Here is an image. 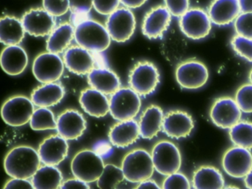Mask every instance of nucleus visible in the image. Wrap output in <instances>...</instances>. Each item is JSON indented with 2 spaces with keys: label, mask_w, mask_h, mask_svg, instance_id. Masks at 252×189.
Listing matches in <instances>:
<instances>
[{
  "label": "nucleus",
  "mask_w": 252,
  "mask_h": 189,
  "mask_svg": "<svg viewBox=\"0 0 252 189\" xmlns=\"http://www.w3.org/2000/svg\"><path fill=\"white\" fill-rule=\"evenodd\" d=\"M38 151L28 146H20L11 149L4 161L5 172L11 177L30 179L41 167Z\"/></svg>",
  "instance_id": "1"
},
{
  "label": "nucleus",
  "mask_w": 252,
  "mask_h": 189,
  "mask_svg": "<svg viewBox=\"0 0 252 189\" xmlns=\"http://www.w3.org/2000/svg\"><path fill=\"white\" fill-rule=\"evenodd\" d=\"M75 40L92 53H101L110 47L112 39L106 27L88 19L75 27Z\"/></svg>",
  "instance_id": "2"
},
{
  "label": "nucleus",
  "mask_w": 252,
  "mask_h": 189,
  "mask_svg": "<svg viewBox=\"0 0 252 189\" xmlns=\"http://www.w3.org/2000/svg\"><path fill=\"white\" fill-rule=\"evenodd\" d=\"M122 168L125 180L132 183L151 178L156 170L152 155L142 149L129 152L122 161Z\"/></svg>",
  "instance_id": "3"
},
{
  "label": "nucleus",
  "mask_w": 252,
  "mask_h": 189,
  "mask_svg": "<svg viewBox=\"0 0 252 189\" xmlns=\"http://www.w3.org/2000/svg\"><path fill=\"white\" fill-rule=\"evenodd\" d=\"M104 166L101 155L88 149L78 152L71 162V171L74 177L88 183L98 180Z\"/></svg>",
  "instance_id": "4"
},
{
  "label": "nucleus",
  "mask_w": 252,
  "mask_h": 189,
  "mask_svg": "<svg viewBox=\"0 0 252 189\" xmlns=\"http://www.w3.org/2000/svg\"><path fill=\"white\" fill-rule=\"evenodd\" d=\"M140 95L132 88H120L110 99V112L119 121L133 119L141 109Z\"/></svg>",
  "instance_id": "5"
},
{
  "label": "nucleus",
  "mask_w": 252,
  "mask_h": 189,
  "mask_svg": "<svg viewBox=\"0 0 252 189\" xmlns=\"http://www.w3.org/2000/svg\"><path fill=\"white\" fill-rule=\"evenodd\" d=\"M155 169L162 175L169 176L179 171L182 164L181 152L175 143L162 140L152 151Z\"/></svg>",
  "instance_id": "6"
},
{
  "label": "nucleus",
  "mask_w": 252,
  "mask_h": 189,
  "mask_svg": "<svg viewBox=\"0 0 252 189\" xmlns=\"http://www.w3.org/2000/svg\"><path fill=\"white\" fill-rule=\"evenodd\" d=\"M159 83L158 69L151 62H139L129 72V86L139 95L151 94L156 91Z\"/></svg>",
  "instance_id": "7"
},
{
  "label": "nucleus",
  "mask_w": 252,
  "mask_h": 189,
  "mask_svg": "<svg viewBox=\"0 0 252 189\" xmlns=\"http://www.w3.org/2000/svg\"><path fill=\"white\" fill-rule=\"evenodd\" d=\"M106 28L113 41L126 42L130 39L136 28L135 15L127 7H119L109 15Z\"/></svg>",
  "instance_id": "8"
},
{
  "label": "nucleus",
  "mask_w": 252,
  "mask_h": 189,
  "mask_svg": "<svg viewBox=\"0 0 252 189\" xmlns=\"http://www.w3.org/2000/svg\"><path fill=\"white\" fill-rule=\"evenodd\" d=\"M177 82L186 90H198L204 87L209 78V69L200 61L190 59L181 62L175 71Z\"/></svg>",
  "instance_id": "9"
},
{
  "label": "nucleus",
  "mask_w": 252,
  "mask_h": 189,
  "mask_svg": "<svg viewBox=\"0 0 252 189\" xmlns=\"http://www.w3.org/2000/svg\"><path fill=\"white\" fill-rule=\"evenodd\" d=\"M32 99L24 95H16L8 99L2 105L1 115L5 124L18 127L30 122L35 111Z\"/></svg>",
  "instance_id": "10"
},
{
  "label": "nucleus",
  "mask_w": 252,
  "mask_h": 189,
  "mask_svg": "<svg viewBox=\"0 0 252 189\" xmlns=\"http://www.w3.org/2000/svg\"><path fill=\"white\" fill-rule=\"evenodd\" d=\"M179 26L181 32L193 40L206 38L212 30V21L209 13L201 8L189 9L180 17Z\"/></svg>",
  "instance_id": "11"
},
{
  "label": "nucleus",
  "mask_w": 252,
  "mask_h": 189,
  "mask_svg": "<svg viewBox=\"0 0 252 189\" xmlns=\"http://www.w3.org/2000/svg\"><path fill=\"white\" fill-rule=\"evenodd\" d=\"M64 61L60 55L48 51L36 56L32 70L39 82L48 84L60 79L64 72Z\"/></svg>",
  "instance_id": "12"
},
{
  "label": "nucleus",
  "mask_w": 252,
  "mask_h": 189,
  "mask_svg": "<svg viewBox=\"0 0 252 189\" xmlns=\"http://www.w3.org/2000/svg\"><path fill=\"white\" fill-rule=\"evenodd\" d=\"M222 165L228 175L245 178L252 168V152L240 146L230 148L222 157Z\"/></svg>",
  "instance_id": "13"
},
{
  "label": "nucleus",
  "mask_w": 252,
  "mask_h": 189,
  "mask_svg": "<svg viewBox=\"0 0 252 189\" xmlns=\"http://www.w3.org/2000/svg\"><path fill=\"white\" fill-rule=\"evenodd\" d=\"M241 109L234 99L222 97L217 99L210 110L212 122L220 128L229 129L240 121Z\"/></svg>",
  "instance_id": "14"
},
{
  "label": "nucleus",
  "mask_w": 252,
  "mask_h": 189,
  "mask_svg": "<svg viewBox=\"0 0 252 189\" xmlns=\"http://www.w3.org/2000/svg\"><path fill=\"white\" fill-rule=\"evenodd\" d=\"M55 16L45 8H32L28 10L22 18L26 32L36 37L49 35L55 29Z\"/></svg>",
  "instance_id": "15"
},
{
  "label": "nucleus",
  "mask_w": 252,
  "mask_h": 189,
  "mask_svg": "<svg viewBox=\"0 0 252 189\" xmlns=\"http://www.w3.org/2000/svg\"><path fill=\"white\" fill-rule=\"evenodd\" d=\"M172 21V14L165 6L153 7L147 12L142 22V32L150 39L162 38Z\"/></svg>",
  "instance_id": "16"
},
{
  "label": "nucleus",
  "mask_w": 252,
  "mask_h": 189,
  "mask_svg": "<svg viewBox=\"0 0 252 189\" xmlns=\"http://www.w3.org/2000/svg\"><path fill=\"white\" fill-rule=\"evenodd\" d=\"M67 140L60 134H54L45 138L39 145L38 153L45 165H60L68 155Z\"/></svg>",
  "instance_id": "17"
},
{
  "label": "nucleus",
  "mask_w": 252,
  "mask_h": 189,
  "mask_svg": "<svg viewBox=\"0 0 252 189\" xmlns=\"http://www.w3.org/2000/svg\"><path fill=\"white\" fill-rule=\"evenodd\" d=\"M63 61L70 72L77 75H85L95 68L94 53L81 47L72 46L64 51Z\"/></svg>",
  "instance_id": "18"
},
{
  "label": "nucleus",
  "mask_w": 252,
  "mask_h": 189,
  "mask_svg": "<svg viewBox=\"0 0 252 189\" xmlns=\"http://www.w3.org/2000/svg\"><path fill=\"white\" fill-rule=\"evenodd\" d=\"M194 127L192 117L188 112L174 110L165 115L162 130L172 138H185L190 135Z\"/></svg>",
  "instance_id": "19"
},
{
  "label": "nucleus",
  "mask_w": 252,
  "mask_h": 189,
  "mask_svg": "<svg viewBox=\"0 0 252 189\" xmlns=\"http://www.w3.org/2000/svg\"><path fill=\"white\" fill-rule=\"evenodd\" d=\"M57 121L58 134L67 140H77L82 137L87 128L85 117L76 109L64 111Z\"/></svg>",
  "instance_id": "20"
},
{
  "label": "nucleus",
  "mask_w": 252,
  "mask_h": 189,
  "mask_svg": "<svg viewBox=\"0 0 252 189\" xmlns=\"http://www.w3.org/2000/svg\"><path fill=\"white\" fill-rule=\"evenodd\" d=\"M79 102L86 113L95 118H102L110 112V100L107 94L94 88H87L81 93Z\"/></svg>",
  "instance_id": "21"
},
{
  "label": "nucleus",
  "mask_w": 252,
  "mask_h": 189,
  "mask_svg": "<svg viewBox=\"0 0 252 189\" xmlns=\"http://www.w3.org/2000/svg\"><path fill=\"white\" fill-rule=\"evenodd\" d=\"M1 66L8 75L15 76L26 70L29 56L24 48L19 45L7 46L1 54Z\"/></svg>",
  "instance_id": "22"
},
{
  "label": "nucleus",
  "mask_w": 252,
  "mask_h": 189,
  "mask_svg": "<svg viewBox=\"0 0 252 189\" xmlns=\"http://www.w3.org/2000/svg\"><path fill=\"white\" fill-rule=\"evenodd\" d=\"M242 13L239 0H214L209 8V16L215 25H229Z\"/></svg>",
  "instance_id": "23"
},
{
  "label": "nucleus",
  "mask_w": 252,
  "mask_h": 189,
  "mask_svg": "<svg viewBox=\"0 0 252 189\" xmlns=\"http://www.w3.org/2000/svg\"><path fill=\"white\" fill-rule=\"evenodd\" d=\"M140 134L139 124L134 120L119 121L109 133V139L113 146L126 148L137 141Z\"/></svg>",
  "instance_id": "24"
},
{
  "label": "nucleus",
  "mask_w": 252,
  "mask_h": 189,
  "mask_svg": "<svg viewBox=\"0 0 252 189\" xmlns=\"http://www.w3.org/2000/svg\"><path fill=\"white\" fill-rule=\"evenodd\" d=\"M88 84L106 94H113L120 89L121 82L116 72L106 67H95L88 73Z\"/></svg>",
  "instance_id": "25"
},
{
  "label": "nucleus",
  "mask_w": 252,
  "mask_h": 189,
  "mask_svg": "<svg viewBox=\"0 0 252 189\" xmlns=\"http://www.w3.org/2000/svg\"><path fill=\"white\" fill-rule=\"evenodd\" d=\"M65 94L64 87L60 83L43 84L33 90L31 99L38 107H51L61 102Z\"/></svg>",
  "instance_id": "26"
},
{
  "label": "nucleus",
  "mask_w": 252,
  "mask_h": 189,
  "mask_svg": "<svg viewBox=\"0 0 252 189\" xmlns=\"http://www.w3.org/2000/svg\"><path fill=\"white\" fill-rule=\"evenodd\" d=\"M163 118V112L160 106H148L143 112L138 123L141 137L150 140L157 136L162 130Z\"/></svg>",
  "instance_id": "27"
},
{
  "label": "nucleus",
  "mask_w": 252,
  "mask_h": 189,
  "mask_svg": "<svg viewBox=\"0 0 252 189\" xmlns=\"http://www.w3.org/2000/svg\"><path fill=\"white\" fill-rule=\"evenodd\" d=\"M225 186L223 175L212 165H202L194 171L192 188L196 189H220Z\"/></svg>",
  "instance_id": "28"
},
{
  "label": "nucleus",
  "mask_w": 252,
  "mask_h": 189,
  "mask_svg": "<svg viewBox=\"0 0 252 189\" xmlns=\"http://www.w3.org/2000/svg\"><path fill=\"white\" fill-rule=\"evenodd\" d=\"M23 22L15 16H5L0 21V40L6 46L17 45L25 38Z\"/></svg>",
  "instance_id": "29"
},
{
  "label": "nucleus",
  "mask_w": 252,
  "mask_h": 189,
  "mask_svg": "<svg viewBox=\"0 0 252 189\" xmlns=\"http://www.w3.org/2000/svg\"><path fill=\"white\" fill-rule=\"evenodd\" d=\"M75 38V28L71 23L61 24L52 31L47 40V50L51 53H60L65 51Z\"/></svg>",
  "instance_id": "30"
},
{
  "label": "nucleus",
  "mask_w": 252,
  "mask_h": 189,
  "mask_svg": "<svg viewBox=\"0 0 252 189\" xmlns=\"http://www.w3.org/2000/svg\"><path fill=\"white\" fill-rule=\"evenodd\" d=\"M160 49L162 54L168 62L177 63L184 58L187 52V44L182 35L176 32H170L165 35Z\"/></svg>",
  "instance_id": "31"
},
{
  "label": "nucleus",
  "mask_w": 252,
  "mask_h": 189,
  "mask_svg": "<svg viewBox=\"0 0 252 189\" xmlns=\"http://www.w3.org/2000/svg\"><path fill=\"white\" fill-rule=\"evenodd\" d=\"M63 176L61 171L54 165H45L40 167L32 177L33 187L36 189H60Z\"/></svg>",
  "instance_id": "32"
},
{
  "label": "nucleus",
  "mask_w": 252,
  "mask_h": 189,
  "mask_svg": "<svg viewBox=\"0 0 252 189\" xmlns=\"http://www.w3.org/2000/svg\"><path fill=\"white\" fill-rule=\"evenodd\" d=\"M229 136L234 146L252 149V123L239 121L229 128Z\"/></svg>",
  "instance_id": "33"
},
{
  "label": "nucleus",
  "mask_w": 252,
  "mask_h": 189,
  "mask_svg": "<svg viewBox=\"0 0 252 189\" xmlns=\"http://www.w3.org/2000/svg\"><path fill=\"white\" fill-rule=\"evenodd\" d=\"M30 126L35 131L57 129V121L51 109L48 107H39L33 112Z\"/></svg>",
  "instance_id": "34"
},
{
  "label": "nucleus",
  "mask_w": 252,
  "mask_h": 189,
  "mask_svg": "<svg viewBox=\"0 0 252 189\" xmlns=\"http://www.w3.org/2000/svg\"><path fill=\"white\" fill-rule=\"evenodd\" d=\"M125 180V174L122 168L113 164H107L102 174L97 180V186L102 189H116L118 185Z\"/></svg>",
  "instance_id": "35"
},
{
  "label": "nucleus",
  "mask_w": 252,
  "mask_h": 189,
  "mask_svg": "<svg viewBox=\"0 0 252 189\" xmlns=\"http://www.w3.org/2000/svg\"><path fill=\"white\" fill-rule=\"evenodd\" d=\"M71 11L70 23L76 27L81 22L89 19V13L94 7V0H69Z\"/></svg>",
  "instance_id": "36"
},
{
  "label": "nucleus",
  "mask_w": 252,
  "mask_h": 189,
  "mask_svg": "<svg viewBox=\"0 0 252 189\" xmlns=\"http://www.w3.org/2000/svg\"><path fill=\"white\" fill-rule=\"evenodd\" d=\"M233 50L237 55L249 62H252V39L243 35L233 37L231 41Z\"/></svg>",
  "instance_id": "37"
},
{
  "label": "nucleus",
  "mask_w": 252,
  "mask_h": 189,
  "mask_svg": "<svg viewBox=\"0 0 252 189\" xmlns=\"http://www.w3.org/2000/svg\"><path fill=\"white\" fill-rule=\"evenodd\" d=\"M235 100L242 112L252 113V84H246L237 90Z\"/></svg>",
  "instance_id": "38"
},
{
  "label": "nucleus",
  "mask_w": 252,
  "mask_h": 189,
  "mask_svg": "<svg viewBox=\"0 0 252 189\" xmlns=\"http://www.w3.org/2000/svg\"><path fill=\"white\" fill-rule=\"evenodd\" d=\"M237 35L252 39V12H242L234 21Z\"/></svg>",
  "instance_id": "39"
},
{
  "label": "nucleus",
  "mask_w": 252,
  "mask_h": 189,
  "mask_svg": "<svg viewBox=\"0 0 252 189\" xmlns=\"http://www.w3.org/2000/svg\"><path fill=\"white\" fill-rule=\"evenodd\" d=\"M162 188L165 189H191V183L187 178V176L182 173H173L170 175L167 176L164 181L163 182Z\"/></svg>",
  "instance_id": "40"
},
{
  "label": "nucleus",
  "mask_w": 252,
  "mask_h": 189,
  "mask_svg": "<svg viewBox=\"0 0 252 189\" xmlns=\"http://www.w3.org/2000/svg\"><path fill=\"white\" fill-rule=\"evenodd\" d=\"M42 5L54 16H62L70 10L69 0H42Z\"/></svg>",
  "instance_id": "41"
},
{
  "label": "nucleus",
  "mask_w": 252,
  "mask_h": 189,
  "mask_svg": "<svg viewBox=\"0 0 252 189\" xmlns=\"http://www.w3.org/2000/svg\"><path fill=\"white\" fill-rule=\"evenodd\" d=\"M121 0H94V7L97 13L101 15H109L119 8Z\"/></svg>",
  "instance_id": "42"
},
{
  "label": "nucleus",
  "mask_w": 252,
  "mask_h": 189,
  "mask_svg": "<svg viewBox=\"0 0 252 189\" xmlns=\"http://www.w3.org/2000/svg\"><path fill=\"white\" fill-rule=\"evenodd\" d=\"M165 7L175 17H181L189 8V0H164Z\"/></svg>",
  "instance_id": "43"
},
{
  "label": "nucleus",
  "mask_w": 252,
  "mask_h": 189,
  "mask_svg": "<svg viewBox=\"0 0 252 189\" xmlns=\"http://www.w3.org/2000/svg\"><path fill=\"white\" fill-rule=\"evenodd\" d=\"M4 189H34L32 181L29 180V179L15 178L12 177V179L8 180L5 183Z\"/></svg>",
  "instance_id": "44"
},
{
  "label": "nucleus",
  "mask_w": 252,
  "mask_h": 189,
  "mask_svg": "<svg viewBox=\"0 0 252 189\" xmlns=\"http://www.w3.org/2000/svg\"><path fill=\"white\" fill-rule=\"evenodd\" d=\"M89 183L80 180V179L75 178L69 179L66 181L63 182L60 189H89Z\"/></svg>",
  "instance_id": "45"
},
{
  "label": "nucleus",
  "mask_w": 252,
  "mask_h": 189,
  "mask_svg": "<svg viewBox=\"0 0 252 189\" xmlns=\"http://www.w3.org/2000/svg\"><path fill=\"white\" fill-rule=\"evenodd\" d=\"M147 0H121V3L127 8H138L144 5Z\"/></svg>",
  "instance_id": "46"
},
{
  "label": "nucleus",
  "mask_w": 252,
  "mask_h": 189,
  "mask_svg": "<svg viewBox=\"0 0 252 189\" xmlns=\"http://www.w3.org/2000/svg\"><path fill=\"white\" fill-rule=\"evenodd\" d=\"M136 189H160V186H158L157 183L154 180H150V179H147V180H144V181L141 182L138 184V186H136Z\"/></svg>",
  "instance_id": "47"
},
{
  "label": "nucleus",
  "mask_w": 252,
  "mask_h": 189,
  "mask_svg": "<svg viewBox=\"0 0 252 189\" xmlns=\"http://www.w3.org/2000/svg\"><path fill=\"white\" fill-rule=\"evenodd\" d=\"M242 12H252V0H239Z\"/></svg>",
  "instance_id": "48"
},
{
  "label": "nucleus",
  "mask_w": 252,
  "mask_h": 189,
  "mask_svg": "<svg viewBox=\"0 0 252 189\" xmlns=\"http://www.w3.org/2000/svg\"><path fill=\"white\" fill-rule=\"evenodd\" d=\"M245 185L247 189H252V168L245 177Z\"/></svg>",
  "instance_id": "49"
},
{
  "label": "nucleus",
  "mask_w": 252,
  "mask_h": 189,
  "mask_svg": "<svg viewBox=\"0 0 252 189\" xmlns=\"http://www.w3.org/2000/svg\"><path fill=\"white\" fill-rule=\"evenodd\" d=\"M249 80H250V82L252 84V69L251 71L250 75H249Z\"/></svg>",
  "instance_id": "50"
}]
</instances>
